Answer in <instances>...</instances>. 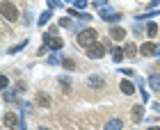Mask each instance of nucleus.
I'll use <instances>...</instances> for the list:
<instances>
[{"instance_id": "1", "label": "nucleus", "mask_w": 160, "mask_h": 130, "mask_svg": "<svg viewBox=\"0 0 160 130\" xmlns=\"http://www.w3.org/2000/svg\"><path fill=\"white\" fill-rule=\"evenodd\" d=\"M78 43L85 46V48H89L92 43H96V30H92V27H89V30H82L78 34Z\"/></svg>"}, {"instance_id": "2", "label": "nucleus", "mask_w": 160, "mask_h": 130, "mask_svg": "<svg viewBox=\"0 0 160 130\" xmlns=\"http://www.w3.org/2000/svg\"><path fill=\"white\" fill-rule=\"evenodd\" d=\"M2 16L7 21H14V23H16V21H18V9L12 2H2Z\"/></svg>"}, {"instance_id": "3", "label": "nucleus", "mask_w": 160, "mask_h": 130, "mask_svg": "<svg viewBox=\"0 0 160 130\" xmlns=\"http://www.w3.org/2000/svg\"><path fill=\"white\" fill-rule=\"evenodd\" d=\"M87 55H89L92 60H101V57L105 55V46H103V43H98V41L92 43V46L87 48Z\"/></svg>"}, {"instance_id": "4", "label": "nucleus", "mask_w": 160, "mask_h": 130, "mask_svg": "<svg viewBox=\"0 0 160 130\" xmlns=\"http://www.w3.org/2000/svg\"><path fill=\"white\" fill-rule=\"evenodd\" d=\"M2 123H5L7 128H16V126H18V117H16L14 112H7L5 117H2Z\"/></svg>"}, {"instance_id": "5", "label": "nucleus", "mask_w": 160, "mask_h": 130, "mask_svg": "<svg viewBox=\"0 0 160 130\" xmlns=\"http://www.w3.org/2000/svg\"><path fill=\"white\" fill-rule=\"evenodd\" d=\"M43 39H46V43H48L50 48H60V46H62V41L57 39V37H53V34H46Z\"/></svg>"}, {"instance_id": "6", "label": "nucleus", "mask_w": 160, "mask_h": 130, "mask_svg": "<svg viewBox=\"0 0 160 130\" xmlns=\"http://www.w3.org/2000/svg\"><path fill=\"white\" fill-rule=\"evenodd\" d=\"M142 114H144V107L142 105H135L133 107V121H135V123H140V121H142Z\"/></svg>"}, {"instance_id": "7", "label": "nucleus", "mask_w": 160, "mask_h": 130, "mask_svg": "<svg viewBox=\"0 0 160 130\" xmlns=\"http://www.w3.org/2000/svg\"><path fill=\"white\" fill-rule=\"evenodd\" d=\"M121 91L126 94V96H130V94L135 91V87H133V82H128V80H121Z\"/></svg>"}, {"instance_id": "8", "label": "nucleus", "mask_w": 160, "mask_h": 130, "mask_svg": "<svg viewBox=\"0 0 160 130\" xmlns=\"http://www.w3.org/2000/svg\"><path fill=\"white\" fill-rule=\"evenodd\" d=\"M156 50H158V48L153 46V43H144V46L140 48V53H142V55H153Z\"/></svg>"}, {"instance_id": "9", "label": "nucleus", "mask_w": 160, "mask_h": 130, "mask_svg": "<svg viewBox=\"0 0 160 130\" xmlns=\"http://www.w3.org/2000/svg\"><path fill=\"white\" fill-rule=\"evenodd\" d=\"M112 39H123L126 37V30H123V27H112Z\"/></svg>"}, {"instance_id": "10", "label": "nucleus", "mask_w": 160, "mask_h": 130, "mask_svg": "<svg viewBox=\"0 0 160 130\" xmlns=\"http://www.w3.org/2000/svg\"><path fill=\"white\" fill-rule=\"evenodd\" d=\"M123 53H126L128 57H133V55L137 53V48H135V43H126V50H123Z\"/></svg>"}, {"instance_id": "11", "label": "nucleus", "mask_w": 160, "mask_h": 130, "mask_svg": "<svg viewBox=\"0 0 160 130\" xmlns=\"http://www.w3.org/2000/svg\"><path fill=\"white\" fill-rule=\"evenodd\" d=\"M119 128H121V121H110L105 126V130H119Z\"/></svg>"}, {"instance_id": "12", "label": "nucleus", "mask_w": 160, "mask_h": 130, "mask_svg": "<svg viewBox=\"0 0 160 130\" xmlns=\"http://www.w3.org/2000/svg\"><path fill=\"white\" fill-rule=\"evenodd\" d=\"M39 105H43V107H46V105H50V100H48V96H43V94H39Z\"/></svg>"}, {"instance_id": "13", "label": "nucleus", "mask_w": 160, "mask_h": 130, "mask_svg": "<svg viewBox=\"0 0 160 130\" xmlns=\"http://www.w3.org/2000/svg\"><path fill=\"white\" fill-rule=\"evenodd\" d=\"M156 32H158V25L156 23H149V37H156Z\"/></svg>"}, {"instance_id": "14", "label": "nucleus", "mask_w": 160, "mask_h": 130, "mask_svg": "<svg viewBox=\"0 0 160 130\" xmlns=\"http://www.w3.org/2000/svg\"><path fill=\"white\" fill-rule=\"evenodd\" d=\"M112 55H114V60H121V57H123V50H121V48H114Z\"/></svg>"}, {"instance_id": "15", "label": "nucleus", "mask_w": 160, "mask_h": 130, "mask_svg": "<svg viewBox=\"0 0 160 130\" xmlns=\"http://www.w3.org/2000/svg\"><path fill=\"white\" fill-rule=\"evenodd\" d=\"M151 84H153V89H160V78L153 75V78H151Z\"/></svg>"}, {"instance_id": "16", "label": "nucleus", "mask_w": 160, "mask_h": 130, "mask_svg": "<svg viewBox=\"0 0 160 130\" xmlns=\"http://www.w3.org/2000/svg\"><path fill=\"white\" fill-rule=\"evenodd\" d=\"M64 69H76V62L73 60H64Z\"/></svg>"}, {"instance_id": "17", "label": "nucleus", "mask_w": 160, "mask_h": 130, "mask_svg": "<svg viewBox=\"0 0 160 130\" xmlns=\"http://www.w3.org/2000/svg\"><path fill=\"white\" fill-rule=\"evenodd\" d=\"M149 130H160V128H149Z\"/></svg>"}]
</instances>
